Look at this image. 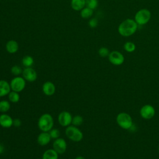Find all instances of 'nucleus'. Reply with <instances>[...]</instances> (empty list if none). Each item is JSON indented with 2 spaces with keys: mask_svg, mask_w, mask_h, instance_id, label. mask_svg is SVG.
Here are the masks:
<instances>
[{
  "mask_svg": "<svg viewBox=\"0 0 159 159\" xmlns=\"http://www.w3.org/2000/svg\"><path fill=\"white\" fill-rule=\"evenodd\" d=\"M11 89L10 86V83L6 80H0V98L4 97L9 94L11 92Z\"/></svg>",
  "mask_w": 159,
  "mask_h": 159,
  "instance_id": "nucleus-15",
  "label": "nucleus"
},
{
  "mask_svg": "<svg viewBox=\"0 0 159 159\" xmlns=\"http://www.w3.org/2000/svg\"><path fill=\"white\" fill-rule=\"evenodd\" d=\"M51 139L52 138L48 132H42L39 134L37 141L40 146H45L50 143Z\"/></svg>",
  "mask_w": 159,
  "mask_h": 159,
  "instance_id": "nucleus-14",
  "label": "nucleus"
},
{
  "mask_svg": "<svg viewBox=\"0 0 159 159\" xmlns=\"http://www.w3.org/2000/svg\"><path fill=\"white\" fill-rule=\"evenodd\" d=\"M37 125L42 132H49L53 129L54 120L52 116L48 113L43 114L39 118Z\"/></svg>",
  "mask_w": 159,
  "mask_h": 159,
  "instance_id": "nucleus-2",
  "label": "nucleus"
},
{
  "mask_svg": "<svg viewBox=\"0 0 159 159\" xmlns=\"http://www.w3.org/2000/svg\"><path fill=\"white\" fill-rule=\"evenodd\" d=\"M22 125V121L19 119H13V126L15 127H19Z\"/></svg>",
  "mask_w": 159,
  "mask_h": 159,
  "instance_id": "nucleus-30",
  "label": "nucleus"
},
{
  "mask_svg": "<svg viewBox=\"0 0 159 159\" xmlns=\"http://www.w3.org/2000/svg\"><path fill=\"white\" fill-rule=\"evenodd\" d=\"M9 83L11 91L19 93L24 89L26 85V81L23 77L17 76L12 78Z\"/></svg>",
  "mask_w": 159,
  "mask_h": 159,
  "instance_id": "nucleus-6",
  "label": "nucleus"
},
{
  "mask_svg": "<svg viewBox=\"0 0 159 159\" xmlns=\"http://www.w3.org/2000/svg\"><path fill=\"white\" fill-rule=\"evenodd\" d=\"M93 14V10L86 7L85 8H83L81 11V16L83 19H88L92 16Z\"/></svg>",
  "mask_w": 159,
  "mask_h": 159,
  "instance_id": "nucleus-21",
  "label": "nucleus"
},
{
  "mask_svg": "<svg viewBox=\"0 0 159 159\" xmlns=\"http://www.w3.org/2000/svg\"><path fill=\"white\" fill-rule=\"evenodd\" d=\"M151 12L145 8L139 10L134 17V20L138 25L147 24L151 19Z\"/></svg>",
  "mask_w": 159,
  "mask_h": 159,
  "instance_id": "nucleus-5",
  "label": "nucleus"
},
{
  "mask_svg": "<svg viewBox=\"0 0 159 159\" xmlns=\"http://www.w3.org/2000/svg\"><path fill=\"white\" fill-rule=\"evenodd\" d=\"M22 75L24 80L28 82H34L37 78V73L36 71L31 67L24 68Z\"/></svg>",
  "mask_w": 159,
  "mask_h": 159,
  "instance_id": "nucleus-11",
  "label": "nucleus"
},
{
  "mask_svg": "<svg viewBox=\"0 0 159 159\" xmlns=\"http://www.w3.org/2000/svg\"><path fill=\"white\" fill-rule=\"evenodd\" d=\"M86 5L88 7L94 9L98 6V0H86Z\"/></svg>",
  "mask_w": 159,
  "mask_h": 159,
  "instance_id": "nucleus-26",
  "label": "nucleus"
},
{
  "mask_svg": "<svg viewBox=\"0 0 159 159\" xmlns=\"http://www.w3.org/2000/svg\"><path fill=\"white\" fill-rule=\"evenodd\" d=\"M108 59L111 63L116 66L121 65L125 60L123 54L117 50H114L110 52L108 56Z\"/></svg>",
  "mask_w": 159,
  "mask_h": 159,
  "instance_id": "nucleus-7",
  "label": "nucleus"
},
{
  "mask_svg": "<svg viewBox=\"0 0 159 159\" xmlns=\"http://www.w3.org/2000/svg\"><path fill=\"white\" fill-rule=\"evenodd\" d=\"M75 159H86V158L82 156H78Z\"/></svg>",
  "mask_w": 159,
  "mask_h": 159,
  "instance_id": "nucleus-32",
  "label": "nucleus"
},
{
  "mask_svg": "<svg viewBox=\"0 0 159 159\" xmlns=\"http://www.w3.org/2000/svg\"><path fill=\"white\" fill-rule=\"evenodd\" d=\"M88 24L91 28H95L98 24V20L96 18H92L89 20Z\"/></svg>",
  "mask_w": 159,
  "mask_h": 159,
  "instance_id": "nucleus-29",
  "label": "nucleus"
},
{
  "mask_svg": "<svg viewBox=\"0 0 159 159\" xmlns=\"http://www.w3.org/2000/svg\"><path fill=\"white\" fill-rule=\"evenodd\" d=\"M116 122L118 125L123 129L129 130L133 125L131 116L126 112H120L116 117Z\"/></svg>",
  "mask_w": 159,
  "mask_h": 159,
  "instance_id": "nucleus-4",
  "label": "nucleus"
},
{
  "mask_svg": "<svg viewBox=\"0 0 159 159\" xmlns=\"http://www.w3.org/2000/svg\"><path fill=\"white\" fill-rule=\"evenodd\" d=\"M98 53H99V56L101 57H106L109 56L110 52H109V50L107 48L102 47H101L99 49Z\"/></svg>",
  "mask_w": 159,
  "mask_h": 159,
  "instance_id": "nucleus-28",
  "label": "nucleus"
},
{
  "mask_svg": "<svg viewBox=\"0 0 159 159\" xmlns=\"http://www.w3.org/2000/svg\"><path fill=\"white\" fill-rule=\"evenodd\" d=\"M48 132L50 134V135L51 138L52 139H54V140L59 138L60 136V132L57 129H53V128Z\"/></svg>",
  "mask_w": 159,
  "mask_h": 159,
  "instance_id": "nucleus-27",
  "label": "nucleus"
},
{
  "mask_svg": "<svg viewBox=\"0 0 159 159\" xmlns=\"http://www.w3.org/2000/svg\"><path fill=\"white\" fill-rule=\"evenodd\" d=\"M72 116L70 112L63 111L61 112L58 116V121L60 125L62 127H68L71 124Z\"/></svg>",
  "mask_w": 159,
  "mask_h": 159,
  "instance_id": "nucleus-8",
  "label": "nucleus"
},
{
  "mask_svg": "<svg viewBox=\"0 0 159 159\" xmlns=\"http://www.w3.org/2000/svg\"><path fill=\"white\" fill-rule=\"evenodd\" d=\"M42 91L43 93L48 96H52L53 94H54V93H55V90H56V88L55 84L50 81H45L43 85H42Z\"/></svg>",
  "mask_w": 159,
  "mask_h": 159,
  "instance_id": "nucleus-13",
  "label": "nucleus"
},
{
  "mask_svg": "<svg viewBox=\"0 0 159 159\" xmlns=\"http://www.w3.org/2000/svg\"><path fill=\"white\" fill-rule=\"evenodd\" d=\"M158 150H159V145H158Z\"/></svg>",
  "mask_w": 159,
  "mask_h": 159,
  "instance_id": "nucleus-33",
  "label": "nucleus"
},
{
  "mask_svg": "<svg viewBox=\"0 0 159 159\" xmlns=\"http://www.w3.org/2000/svg\"><path fill=\"white\" fill-rule=\"evenodd\" d=\"M83 122V118L80 115H76L73 117L71 124L74 126L78 127L81 125Z\"/></svg>",
  "mask_w": 159,
  "mask_h": 159,
  "instance_id": "nucleus-24",
  "label": "nucleus"
},
{
  "mask_svg": "<svg viewBox=\"0 0 159 159\" xmlns=\"http://www.w3.org/2000/svg\"><path fill=\"white\" fill-rule=\"evenodd\" d=\"M86 5V0H71V6L75 11L83 9Z\"/></svg>",
  "mask_w": 159,
  "mask_h": 159,
  "instance_id": "nucleus-18",
  "label": "nucleus"
},
{
  "mask_svg": "<svg viewBox=\"0 0 159 159\" xmlns=\"http://www.w3.org/2000/svg\"><path fill=\"white\" fill-rule=\"evenodd\" d=\"M155 114V108L150 104H145L143 106L140 110V114L141 117L145 119H150L153 118Z\"/></svg>",
  "mask_w": 159,
  "mask_h": 159,
  "instance_id": "nucleus-9",
  "label": "nucleus"
},
{
  "mask_svg": "<svg viewBox=\"0 0 159 159\" xmlns=\"http://www.w3.org/2000/svg\"><path fill=\"white\" fill-rule=\"evenodd\" d=\"M22 63L25 68L31 67L34 63V59L31 56L26 55L23 57L22 60Z\"/></svg>",
  "mask_w": 159,
  "mask_h": 159,
  "instance_id": "nucleus-22",
  "label": "nucleus"
},
{
  "mask_svg": "<svg viewBox=\"0 0 159 159\" xmlns=\"http://www.w3.org/2000/svg\"><path fill=\"white\" fill-rule=\"evenodd\" d=\"M67 148V143L66 140L63 138H58L55 139L53 143V149L58 154L64 153Z\"/></svg>",
  "mask_w": 159,
  "mask_h": 159,
  "instance_id": "nucleus-10",
  "label": "nucleus"
},
{
  "mask_svg": "<svg viewBox=\"0 0 159 159\" xmlns=\"http://www.w3.org/2000/svg\"><path fill=\"white\" fill-rule=\"evenodd\" d=\"M124 50L129 53H132L134 52L136 49L135 44L132 42H126L124 45Z\"/></svg>",
  "mask_w": 159,
  "mask_h": 159,
  "instance_id": "nucleus-23",
  "label": "nucleus"
},
{
  "mask_svg": "<svg viewBox=\"0 0 159 159\" xmlns=\"http://www.w3.org/2000/svg\"><path fill=\"white\" fill-rule=\"evenodd\" d=\"M6 48L9 53H14L18 50L19 45L16 41L11 40L7 42L6 45Z\"/></svg>",
  "mask_w": 159,
  "mask_h": 159,
  "instance_id": "nucleus-16",
  "label": "nucleus"
},
{
  "mask_svg": "<svg viewBox=\"0 0 159 159\" xmlns=\"http://www.w3.org/2000/svg\"><path fill=\"white\" fill-rule=\"evenodd\" d=\"M138 26L134 19L129 18L123 20L119 25L117 30L121 36L128 37L132 36L136 32Z\"/></svg>",
  "mask_w": 159,
  "mask_h": 159,
  "instance_id": "nucleus-1",
  "label": "nucleus"
},
{
  "mask_svg": "<svg viewBox=\"0 0 159 159\" xmlns=\"http://www.w3.org/2000/svg\"><path fill=\"white\" fill-rule=\"evenodd\" d=\"M65 135L70 140L75 142H79L83 138V134L81 130L73 125L66 127Z\"/></svg>",
  "mask_w": 159,
  "mask_h": 159,
  "instance_id": "nucleus-3",
  "label": "nucleus"
},
{
  "mask_svg": "<svg viewBox=\"0 0 159 159\" xmlns=\"http://www.w3.org/2000/svg\"><path fill=\"white\" fill-rule=\"evenodd\" d=\"M22 68L18 66V65H14L13 66L11 67V72L12 75H14V76H19L20 74L22 73Z\"/></svg>",
  "mask_w": 159,
  "mask_h": 159,
  "instance_id": "nucleus-25",
  "label": "nucleus"
},
{
  "mask_svg": "<svg viewBox=\"0 0 159 159\" xmlns=\"http://www.w3.org/2000/svg\"><path fill=\"white\" fill-rule=\"evenodd\" d=\"M42 159H58V153L53 148L46 150L42 155Z\"/></svg>",
  "mask_w": 159,
  "mask_h": 159,
  "instance_id": "nucleus-17",
  "label": "nucleus"
},
{
  "mask_svg": "<svg viewBox=\"0 0 159 159\" xmlns=\"http://www.w3.org/2000/svg\"><path fill=\"white\" fill-rule=\"evenodd\" d=\"M8 99L12 103H17L20 100V95L17 92L11 91L8 94Z\"/></svg>",
  "mask_w": 159,
  "mask_h": 159,
  "instance_id": "nucleus-19",
  "label": "nucleus"
},
{
  "mask_svg": "<svg viewBox=\"0 0 159 159\" xmlns=\"http://www.w3.org/2000/svg\"><path fill=\"white\" fill-rule=\"evenodd\" d=\"M0 125L6 129L11 127L13 125L12 118L6 113H2L0 115Z\"/></svg>",
  "mask_w": 159,
  "mask_h": 159,
  "instance_id": "nucleus-12",
  "label": "nucleus"
},
{
  "mask_svg": "<svg viewBox=\"0 0 159 159\" xmlns=\"http://www.w3.org/2000/svg\"><path fill=\"white\" fill-rule=\"evenodd\" d=\"M4 151V147L2 145V144L0 143V153H3Z\"/></svg>",
  "mask_w": 159,
  "mask_h": 159,
  "instance_id": "nucleus-31",
  "label": "nucleus"
},
{
  "mask_svg": "<svg viewBox=\"0 0 159 159\" xmlns=\"http://www.w3.org/2000/svg\"><path fill=\"white\" fill-rule=\"evenodd\" d=\"M11 108V104L9 101L2 100L0 101V112L6 113Z\"/></svg>",
  "mask_w": 159,
  "mask_h": 159,
  "instance_id": "nucleus-20",
  "label": "nucleus"
}]
</instances>
